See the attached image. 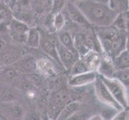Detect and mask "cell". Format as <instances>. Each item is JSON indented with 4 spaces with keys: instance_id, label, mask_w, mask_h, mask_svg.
<instances>
[{
    "instance_id": "cell-32",
    "label": "cell",
    "mask_w": 129,
    "mask_h": 120,
    "mask_svg": "<svg viewBox=\"0 0 129 120\" xmlns=\"http://www.w3.org/2000/svg\"><path fill=\"white\" fill-rule=\"evenodd\" d=\"M69 1H72V2H73V0H69Z\"/></svg>"
},
{
    "instance_id": "cell-23",
    "label": "cell",
    "mask_w": 129,
    "mask_h": 120,
    "mask_svg": "<svg viewBox=\"0 0 129 120\" xmlns=\"http://www.w3.org/2000/svg\"><path fill=\"white\" fill-rule=\"evenodd\" d=\"M53 26H54L55 30L56 31H60V30H63L64 26H65V17L64 15L60 12H58L55 14L54 19L52 21Z\"/></svg>"
},
{
    "instance_id": "cell-26",
    "label": "cell",
    "mask_w": 129,
    "mask_h": 120,
    "mask_svg": "<svg viewBox=\"0 0 129 120\" xmlns=\"http://www.w3.org/2000/svg\"><path fill=\"white\" fill-rule=\"evenodd\" d=\"M89 117L90 116L87 114V112H84L80 110H79L78 111L72 114L68 120H87Z\"/></svg>"
},
{
    "instance_id": "cell-27",
    "label": "cell",
    "mask_w": 129,
    "mask_h": 120,
    "mask_svg": "<svg viewBox=\"0 0 129 120\" xmlns=\"http://www.w3.org/2000/svg\"><path fill=\"white\" fill-rule=\"evenodd\" d=\"M110 120H128V109L119 110Z\"/></svg>"
},
{
    "instance_id": "cell-19",
    "label": "cell",
    "mask_w": 129,
    "mask_h": 120,
    "mask_svg": "<svg viewBox=\"0 0 129 120\" xmlns=\"http://www.w3.org/2000/svg\"><path fill=\"white\" fill-rule=\"evenodd\" d=\"M112 63L115 70H121L128 68V50L125 49L119 54L112 59Z\"/></svg>"
},
{
    "instance_id": "cell-20",
    "label": "cell",
    "mask_w": 129,
    "mask_h": 120,
    "mask_svg": "<svg viewBox=\"0 0 129 120\" xmlns=\"http://www.w3.org/2000/svg\"><path fill=\"white\" fill-rule=\"evenodd\" d=\"M19 93L14 87H5L0 91V102L1 103H10L17 101Z\"/></svg>"
},
{
    "instance_id": "cell-6",
    "label": "cell",
    "mask_w": 129,
    "mask_h": 120,
    "mask_svg": "<svg viewBox=\"0 0 129 120\" xmlns=\"http://www.w3.org/2000/svg\"><path fill=\"white\" fill-rule=\"evenodd\" d=\"M0 113L10 120H21L25 116L23 106L17 101L0 103Z\"/></svg>"
},
{
    "instance_id": "cell-8",
    "label": "cell",
    "mask_w": 129,
    "mask_h": 120,
    "mask_svg": "<svg viewBox=\"0 0 129 120\" xmlns=\"http://www.w3.org/2000/svg\"><path fill=\"white\" fill-rule=\"evenodd\" d=\"M56 49L58 53V57H59V63L62 65V66L67 70V71H70V70L72 69V66L75 64V62L77 61L79 57L74 55L68 49L65 48L63 46H62L59 43V41H56Z\"/></svg>"
},
{
    "instance_id": "cell-13",
    "label": "cell",
    "mask_w": 129,
    "mask_h": 120,
    "mask_svg": "<svg viewBox=\"0 0 129 120\" xmlns=\"http://www.w3.org/2000/svg\"><path fill=\"white\" fill-rule=\"evenodd\" d=\"M55 43H56V40H52L51 38L50 39L47 37H45L44 38L41 37L39 47H41L42 51L45 53L48 57L51 58L52 59L55 60L58 63L60 64L59 60V57H58Z\"/></svg>"
},
{
    "instance_id": "cell-14",
    "label": "cell",
    "mask_w": 129,
    "mask_h": 120,
    "mask_svg": "<svg viewBox=\"0 0 129 120\" xmlns=\"http://www.w3.org/2000/svg\"><path fill=\"white\" fill-rule=\"evenodd\" d=\"M81 103L79 101H70L67 103L58 114L55 120H68L72 114L80 110Z\"/></svg>"
},
{
    "instance_id": "cell-18",
    "label": "cell",
    "mask_w": 129,
    "mask_h": 120,
    "mask_svg": "<svg viewBox=\"0 0 129 120\" xmlns=\"http://www.w3.org/2000/svg\"><path fill=\"white\" fill-rule=\"evenodd\" d=\"M21 57L22 55L19 51L15 50H11V49H8V50H5L2 52L0 62H1L3 66H8L13 65Z\"/></svg>"
},
{
    "instance_id": "cell-5",
    "label": "cell",
    "mask_w": 129,
    "mask_h": 120,
    "mask_svg": "<svg viewBox=\"0 0 129 120\" xmlns=\"http://www.w3.org/2000/svg\"><path fill=\"white\" fill-rule=\"evenodd\" d=\"M30 27L27 24H26L19 19L12 17L9 22L8 30L10 32L11 38L18 43L25 44L26 34Z\"/></svg>"
},
{
    "instance_id": "cell-24",
    "label": "cell",
    "mask_w": 129,
    "mask_h": 120,
    "mask_svg": "<svg viewBox=\"0 0 129 120\" xmlns=\"http://www.w3.org/2000/svg\"><path fill=\"white\" fill-rule=\"evenodd\" d=\"M11 11L9 9L3 2H0V24H3L4 22L11 19Z\"/></svg>"
},
{
    "instance_id": "cell-15",
    "label": "cell",
    "mask_w": 129,
    "mask_h": 120,
    "mask_svg": "<svg viewBox=\"0 0 129 120\" xmlns=\"http://www.w3.org/2000/svg\"><path fill=\"white\" fill-rule=\"evenodd\" d=\"M37 73L43 76H51L54 75L55 71L51 62L44 58H41L36 60Z\"/></svg>"
},
{
    "instance_id": "cell-17",
    "label": "cell",
    "mask_w": 129,
    "mask_h": 120,
    "mask_svg": "<svg viewBox=\"0 0 129 120\" xmlns=\"http://www.w3.org/2000/svg\"><path fill=\"white\" fill-rule=\"evenodd\" d=\"M41 40V34L40 31L36 27H30L26 38L25 42V45L30 48H38L39 47Z\"/></svg>"
},
{
    "instance_id": "cell-29",
    "label": "cell",
    "mask_w": 129,
    "mask_h": 120,
    "mask_svg": "<svg viewBox=\"0 0 129 120\" xmlns=\"http://www.w3.org/2000/svg\"><path fill=\"white\" fill-rule=\"evenodd\" d=\"M87 120H105V119L102 117L100 114H95V115H92V116L89 117Z\"/></svg>"
},
{
    "instance_id": "cell-30",
    "label": "cell",
    "mask_w": 129,
    "mask_h": 120,
    "mask_svg": "<svg viewBox=\"0 0 129 120\" xmlns=\"http://www.w3.org/2000/svg\"><path fill=\"white\" fill-rule=\"evenodd\" d=\"M3 68V64L1 63V62H0V70Z\"/></svg>"
},
{
    "instance_id": "cell-21",
    "label": "cell",
    "mask_w": 129,
    "mask_h": 120,
    "mask_svg": "<svg viewBox=\"0 0 129 120\" xmlns=\"http://www.w3.org/2000/svg\"><path fill=\"white\" fill-rule=\"evenodd\" d=\"M20 72L15 70L13 66H7V68H2L0 70V80L3 81H14L19 76Z\"/></svg>"
},
{
    "instance_id": "cell-3",
    "label": "cell",
    "mask_w": 129,
    "mask_h": 120,
    "mask_svg": "<svg viewBox=\"0 0 129 120\" xmlns=\"http://www.w3.org/2000/svg\"><path fill=\"white\" fill-rule=\"evenodd\" d=\"M100 77L112 95L114 97V99L121 106V107L123 109H128V89H127L120 82H119L115 78H107L100 75Z\"/></svg>"
},
{
    "instance_id": "cell-22",
    "label": "cell",
    "mask_w": 129,
    "mask_h": 120,
    "mask_svg": "<svg viewBox=\"0 0 129 120\" xmlns=\"http://www.w3.org/2000/svg\"><path fill=\"white\" fill-rule=\"evenodd\" d=\"M113 78H115L120 82L127 89L129 87V70L128 68L121 69V70H115L113 74Z\"/></svg>"
},
{
    "instance_id": "cell-11",
    "label": "cell",
    "mask_w": 129,
    "mask_h": 120,
    "mask_svg": "<svg viewBox=\"0 0 129 120\" xmlns=\"http://www.w3.org/2000/svg\"><path fill=\"white\" fill-rule=\"evenodd\" d=\"M79 59L85 64L89 71H97L102 59V56L99 52L91 50L79 57Z\"/></svg>"
},
{
    "instance_id": "cell-28",
    "label": "cell",
    "mask_w": 129,
    "mask_h": 120,
    "mask_svg": "<svg viewBox=\"0 0 129 120\" xmlns=\"http://www.w3.org/2000/svg\"><path fill=\"white\" fill-rule=\"evenodd\" d=\"M3 3L12 11L19 3V0H3Z\"/></svg>"
},
{
    "instance_id": "cell-1",
    "label": "cell",
    "mask_w": 129,
    "mask_h": 120,
    "mask_svg": "<svg viewBox=\"0 0 129 120\" xmlns=\"http://www.w3.org/2000/svg\"><path fill=\"white\" fill-rule=\"evenodd\" d=\"M75 4L85 17L89 24L95 26L97 28L108 27L112 25L118 13L108 6L95 0H80Z\"/></svg>"
},
{
    "instance_id": "cell-2",
    "label": "cell",
    "mask_w": 129,
    "mask_h": 120,
    "mask_svg": "<svg viewBox=\"0 0 129 120\" xmlns=\"http://www.w3.org/2000/svg\"><path fill=\"white\" fill-rule=\"evenodd\" d=\"M95 35L100 44L101 50H103L105 56L111 59L127 49V37L123 31L115 27L108 26L97 28Z\"/></svg>"
},
{
    "instance_id": "cell-9",
    "label": "cell",
    "mask_w": 129,
    "mask_h": 120,
    "mask_svg": "<svg viewBox=\"0 0 129 120\" xmlns=\"http://www.w3.org/2000/svg\"><path fill=\"white\" fill-rule=\"evenodd\" d=\"M11 66L20 73H24L26 74L37 73L36 59L30 55L22 56Z\"/></svg>"
},
{
    "instance_id": "cell-16",
    "label": "cell",
    "mask_w": 129,
    "mask_h": 120,
    "mask_svg": "<svg viewBox=\"0 0 129 120\" xmlns=\"http://www.w3.org/2000/svg\"><path fill=\"white\" fill-rule=\"evenodd\" d=\"M58 41H59V43L62 46H63L68 51H70L74 55L79 57L74 45L72 35L71 34V33L67 31V30H60L59 35H58Z\"/></svg>"
},
{
    "instance_id": "cell-12",
    "label": "cell",
    "mask_w": 129,
    "mask_h": 120,
    "mask_svg": "<svg viewBox=\"0 0 129 120\" xmlns=\"http://www.w3.org/2000/svg\"><path fill=\"white\" fill-rule=\"evenodd\" d=\"M65 5H66V10L67 12H68V15L70 18V19L72 22L79 25H90L74 2L68 0Z\"/></svg>"
},
{
    "instance_id": "cell-31",
    "label": "cell",
    "mask_w": 129,
    "mask_h": 120,
    "mask_svg": "<svg viewBox=\"0 0 129 120\" xmlns=\"http://www.w3.org/2000/svg\"><path fill=\"white\" fill-rule=\"evenodd\" d=\"M78 1H80V0H73V2L75 3V2H78Z\"/></svg>"
},
{
    "instance_id": "cell-25",
    "label": "cell",
    "mask_w": 129,
    "mask_h": 120,
    "mask_svg": "<svg viewBox=\"0 0 129 120\" xmlns=\"http://www.w3.org/2000/svg\"><path fill=\"white\" fill-rule=\"evenodd\" d=\"M68 0H53L52 11L55 13L60 12L65 6V4Z\"/></svg>"
},
{
    "instance_id": "cell-4",
    "label": "cell",
    "mask_w": 129,
    "mask_h": 120,
    "mask_svg": "<svg viewBox=\"0 0 129 120\" xmlns=\"http://www.w3.org/2000/svg\"><path fill=\"white\" fill-rule=\"evenodd\" d=\"M93 84H94V87H95V96L102 103L104 104L106 106H109V107L113 108L118 110V111L123 110L121 106L114 99V97L110 93L108 89L107 88L104 82L102 81L100 75L98 76L95 81L93 83Z\"/></svg>"
},
{
    "instance_id": "cell-7",
    "label": "cell",
    "mask_w": 129,
    "mask_h": 120,
    "mask_svg": "<svg viewBox=\"0 0 129 120\" xmlns=\"http://www.w3.org/2000/svg\"><path fill=\"white\" fill-rule=\"evenodd\" d=\"M99 76L97 71H87L85 73L70 75L68 83L72 87H81L94 83Z\"/></svg>"
},
{
    "instance_id": "cell-10",
    "label": "cell",
    "mask_w": 129,
    "mask_h": 120,
    "mask_svg": "<svg viewBox=\"0 0 129 120\" xmlns=\"http://www.w3.org/2000/svg\"><path fill=\"white\" fill-rule=\"evenodd\" d=\"M70 99V95L68 92L61 91L57 92L56 94L52 97L51 100V107L50 110L54 115V120L55 119L58 114L62 110V108L68 103Z\"/></svg>"
}]
</instances>
